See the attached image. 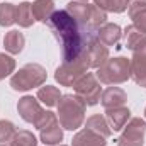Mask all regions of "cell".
Listing matches in <instances>:
<instances>
[{"instance_id":"6da1fadb","label":"cell","mask_w":146,"mask_h":146,"mask_svg":"<svg viewBox=\"0 0 146 146\" xmlns=\"http://www.w3.org/2000/svg\"><path fill=\"white\" fill-rule=\"evenodd\" d=\"M46 24L61 46L63 63L78 60L80 56H83L88 51V48L94 42L99 41L97 31H94L88 24L75 19L66 9L54 10Z\"/></svg>"},{"instance_id":"7a4b0ae2","label":"cell","mask_w":146,"mask_h":146,"mask_svg":"<svg viewBox=\"0 0 146 146\" xmlns=\"http://www.w3.org/2000/svg\"><path fill=\"white\" fill-rule=\"evenodd\" d=\"M85 109L87 106L76 95H72V94L61 95L58 100V121L61 127L68 131L78 129L85 121Z\"/></svg>"},{"instance_id":"3957f363","label":"cell","mask_w":146,"mask_h":146,"mask_svg":"<svg viewBox=\"0 0 146 146\" xmlns=\"http://www.w3.org/2000/svg\"><path fill=\"white\" fill-rule=\"evenodd\" d=\"M97 80L106 85H117L131 76V60L117 56L109 58L100 68H97Z\"/></svg>"},{"instance_id":"277c9868","label":"cell","mask_w":146,"mask_h":146,"mask_svg":"<svg viewBox=\"0 0 146 146\" xmlns=\"http://www.w3.org/2000/svg\"><path fill=\"white\" fill-rule=\"evenodd\" d=\"M46 70L37 63H27L10 78V87L17 92H26L34 87H41L46 82Z\"/></svg>"},{"instance_id":"5b68a950","label":"cell","mask_w":146,"mask_h":146,"mask_svg":"<svg viewBox=\"0 0 146 146\" xmlns=\"http://www.w3.org/2000/svg\"><path fill=\"white\" fill-rule=\"evenodd\" d=\"M73 90H75V95L87 107L97 106L99 100H100V95H102L100 94V82L97 80V76L94 73H88V72L75 82Z\"/></svg>"},{"instance_id":"8992f818","label":"cell","mask_w":146,"mask_h":146,"mask_svg":"<svg viewBox=\"0 0 146 146\" xmlns=\"http://www.w3.org/2000/svg\"><path fill=\"white\" fill-rule=\"evenodd\" d=\"M34 126L39 129L41 141L44 143V146H53L61 143V139H63V131L60 127L61 124H60L56 114H53L51 110H44Z\"/></svg>"},{"instance_id":"52a82bcc","label":"cell","mask_w":146,"mask_h":146,"mask_svg":"<svg viewBox=\"0 0 146 146\" xmlns=\"http://www.w3.org/2000/svg\"><path fill=\"white\" fill-rule=\"evenodd\" d=\"M88 68H90V61H88V54L85 53L78 60H73L70 63H61V66L56 68L54 78L63 87H73L75 82L80 76H83Z\"/></svg>"},{"instance_id":"ba28073f","label":"cell","mask_w":146,"mask_h":146,"mask_svg":"<svg viewBox=\"0 0 146 146\" xmlns=\"http://www.w3.org/2000/svg\"><path fill=\"white\" fill-rule=\"evenodd\" d=\"M146 121L141 117H133L124 126L122 134L117 138V146H143L145 145Z\"/></svg>"},{"instance_id":"9c48e42d","label":"cell","mask_w":146,"mask_h":146,"mask_svg":"<svg viewBox=\"0 0 146 146\" xmlns=\"http://www.w3.org/2000/svg\"><path fill=\"white\" fill-rule=\"evenodd\" d=\"M131 76L133 80L146 87V42L143 46H139L138 49L133 51V58H131Z\"/></svg>"},{"instance_id":"30bf717a","label":"cell","mask_w":146,"mask_h":146,"mask_svg":"<svg viewBox=\"0 0 146 146\" xmlns=\"http://www.w3.org/2000/svg\"><path fill=\"white\" fill-rule=\"evenodd\" d=\"M17 110H19L21 117H22L26 122H29V124H36L37 119L41 117V114L44 112L42 107H41V104L37 102L34 97H31V95H26V97H22V99L19 100Z\"/></svg>"},{"instance_id":"8fae6325","label":"cell","mask_w":146,"mask_h":146,"mask_svg":"<svg viewBox=\"0 0 146 146\" xmlns=\"http://www.w3.org/2000/svg\"><path fill=\"white\" fill-rule=\"evenodd\" d=\"M131 119V112L127 107H112V109H106V121L109 124L110 129L114 131H121L124 129V126L129 122Z\"/></svg>"},{"instance_id":"7c38bea8","label":"cell","mask_w":146,"mask_h":146,"mask_svg":"<svg viewBox=\"0 0 146 146\" xmlns=\"http://www.w3.org/2000/svg\"><path fill=\"white\" fill-rule=\"evenodd\" d=\"M127 102V95L122 88L119 87H109L102 92L100 95V104L104 109H112V107H122Z\"/></svg>"},{"instance_id":"4fadbf2b","label":"cell","mask_w":146,"mask_h":146,"mask_svg":"<svg viewBox=\"0 0 146 146\" xmlns=\"http://www.w3.org/2000/svg\"><path fill=\"white\" fill-rule=\"evenodd\" d=\"M106 138H102L100 134L90 131V129H82L75 134V138L72 139L73 146H106Z\"/></svg>"},{"instance_id":"5bb4252c","label":"cell","mask_w":146,"mask_h":146,"mask_svg":"<svg viewBox=\"0 0 146 146\" xmlns=\"http://www.w3.org/2000/svg\"><path fill=\"white\" fill-rule=\"evenodd\" d=\"M87 54H88L90 68H100V66L109 60V48L104 46L100 41H97V42H94V44L88 48Z\"/></svg>"},{"instance_id":"9a60e30c","label":"cell","mask_w":146,"mask_h":146,"mask_svg":"<svg viewBox=\"0 0 146 146\" xmlns=\"http://www.w3.org/2000/svg\"><path fill=\"white\" fill-rule=\"evenodd\" d=\"M122 36V31L117 24H104L99 33H97V39L104 44V46H114L119 42V39Z\"/></svg>"},{"instance_id":"2e32d148","label":"cell","mask_w":146,"mask_h":146,"mask_svg":"<svg viewBox=\"0 0 146 146\" xmlns=\"http://www.w3.org/2000/svg\"><path fill=\"white\" fill-rule=\"evenodd\" d=\"M129 17L133 19V26L146 34V2L138 0L129 5Z\"/></svg>"},{"instance_id":"e0dca14e","label":"cell","mask_w":146,"mask_h":146,"mask_svg":"<svg viewBox=\"0 0 146 146\" xmlns=\"http://www.w3.org/2000/svg\"><path fill=\"white\" fill-rule=\"evenodd\" d=\"M24 44H26V37L21 31H15V29L9 31L3 37V48L10 54H19L24 49Z\"/></svg>"},{"instance_id":"ac0fdd59","label":"cell","mask_w":146,"mask_h":146,"mask_svg":"<svg viewBox=\"0 0 146 146\" xmlns=\"http://www.w3.org/2000/svg\"><path fill=\"white\" fill-rule=\"evenodd\" d=\"M31 10H33L34 21L48 22L54 12V2L53 0H36L34 3H31Z\"/></svg>"},{"instance_id":"d6986e66","label":"cell","mask_w":146,"mask_h":146,"mask_svg":"<svg viewBox=\"0 0 146 146\" xmlns=\"http://www.w3.org/2000/svg\"><path fill=\"white\" fill-rule=\"evenodd\" d=\"M85 127L90 129V131H94V133H97V134H100V136L106 138V139L109 138L110 133H112V129L109 127L106 117L100 115V114H94V115H90V117L87 119V122H85Z\"/></svg>"},{"instance_id":"ffe728a7","label":"cell","mask_w":146,"mask_h":146,"mask_svg":"<svg viewBox=\"0 0 146 146\" xmlns=\"http://www.w3.org/2000/svg\"><path fill=\"white\" fill-rule=\"evenodd\" d=\"M145 42H146V34L141 33L139 29H136L134 26H127L124 29V44H126L127 49L134 51L139 46H143Z\"/></svg>"},{"instance_id":"44dd1931","label":"cell","mask_w":146,"mask_h":146,"mask_svg":"<svg viewBox=\"0 0 146 146\" xmlns=\"http://www.w3.org/2000/svg\"><path fill=\"white\" fill-rule=\"evenodd\" d=\"M15 22L21 27H31L34 24V15H33L29 2H22L15 7Z\"/></svg>"},{"instance_id":"7402d4cb","label":"cell","mask_w":146,"mask_h":146,"mask_svg":"<svg viewBox=\"0 0 146 146\" xmlns=\"http://www.w3.org/2000/svg\"><path fill=\"white\" fill-rule=\"evenodd\" d=\"M94 5H97L104 12L121 14V12H124L131 5V0H94Z\"/></svg>"},{"instance_id":"603a6c76","label":"cell","mask_w":146,"mask_h":146,"mask_svg":"<svg viewBox=\"0 0 146 146\" xmlns=\"http://www.w3.org/2000/svg\"><path fill=\"white\" fill-rule=\"evenodd\" d=\"M60 97H61L60 90H58L56 87H51V85H46V87L39 88V92H37V99H39L42 104H46L48 107L58 106Z\"/></svg>"},{"instance_id":"cb8c5ba5","label":"cell","mask_w":146,"mask_h":146,"mask_svg":"<svg viewBox=\"0 0 146 146\" xmlns=\"http://www.w3.org/2000/svg\"><path fill=\"white\" fill-rule=\"evenodd\" d=\"M36 145H37L36 136H34L31 131H26V129L15 131L14 138H12L10 143H9V146H36Z\"/></svg>"},{"instance_id":"d4e9b609","label":"cell","mask_w":146,"mask_h":146,"mask_svg":"<svg viewBox=\"0 0 146 146\" xmlns=\"http://www.w3.org/2000/svg\"><path fill=\"white\" fill-rule=\"evenodd\" d=\"M15 22V5L14 3H0V26L9 27Z\"/></svg>"},{"instance_id":"484cf974","label":"cell","mask_w":146,"mask_h":146,"mask_svg":"<svg viewBox=\"0 0 146 146\" xmlns=\"http://www.w3.org/2000/svg\"><path fill=\"white\" fill-rule=\"evenodd\" d=\"M14 70H15V60L9 54L0 53V80L9 76L10 73H14Z\"/></svg>"},{"instance_id":"4316f807","label":"cell","mask_w":146,"mask_h":146,"mask_svg":"<svg viewBox=\"0 0 146 146\" xmlns=\"http://www.w3.org/2000/svg\"><path fill=\"white\" fill-rule=\"evenodd\" d=\"M15 134V127L10 121H0V143L10 141Z\"/></svg>"},{"instance_id":"83f0119b","label":"cell","mask_w":146,"mask_h":146,"mask_svg":"<svg viewBox=\"0 0 146 146\" xmlns=\"http://www.w3.org/2000/svg\"><path fill=\"white\" fill-rule=\"evenodd\" d=\"M0 146H9V145H2V143H0Z\"/></svg>"},{"instance_id":"f1b7e54d","label":"cell","mask_w":146,"mask_h":146,"mask_svg":"<svg viewBox=\"0 0 146 146\" xmlns=\"http://www.w3.org/2000/svg\"><path fill=\"white\" fill-rule=\"evenodd\" d=\"M80 2H87V0H80Z\"/></svg>"},{"instance_id":"f546056e","label":"cell","mask_w":146,"mask_h":146,"mask_svg":"<svg viewBox=\"0 0 146 146\" xmlns=\"http://www.w3.org/2000/svg\"><path fill=\"white\" fill-rule=\"evenodd\" d=\"M145 115H146V109H145Z\"/></svg>"},{"instance_id":"4dcf8cb0","label":"cell","mask_w":146,"mask_h":146,"mask_svg":"<svg viewBox=\"0 0 146 146\" xmlns=\"http://www.w3.org/2000/svg\"><path fill=\"white\" fill-rule=\"evenodd\" d=\"M60 146H65V145H60Z\"/></svg>"},{"instance_id":"1f68e13d","label":"cell","mask_w":146,"mask_h":146,"mask_svg":"<svg viewBox=\"0 0 146 146\" xmlns=\"http://www.w3.org/2000/svg\"><path fill=\"white\" fill-rule=\"evenodd\" d=\"M143 2H146V0H143Z\"/></svg>"}]
</instances>
